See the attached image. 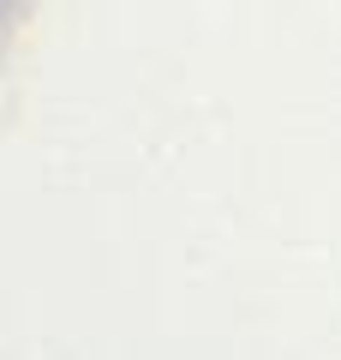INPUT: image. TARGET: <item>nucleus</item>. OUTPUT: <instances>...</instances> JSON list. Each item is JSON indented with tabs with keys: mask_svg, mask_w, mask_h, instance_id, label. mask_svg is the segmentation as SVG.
<instances>
[]
</instances>
